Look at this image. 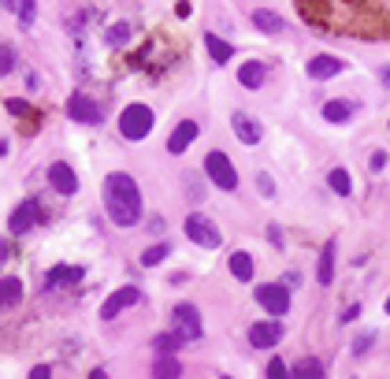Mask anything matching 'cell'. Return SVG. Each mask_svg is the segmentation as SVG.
<instances>
[{
    "instance_id": "obj_1",
    "label": "cell",
    "mask_w": 390,
    "mask_h": 379,
    "mask_svg": "<svg viewBox=\"0 0 390 379\" xmlns=\"http://www.w3.org/2000/svg\"><path fill=\"white\" fill-rule=\"evenodd\" d=\"M104 212L115 227H134L142 220V190L123 171H112L104 179Z\"/></svg>"
},
{
    "instance_id": "obj_2",
    "label": "cell",
    "mask_w": 390,
    "mask_h": 379,
    "mask_svg": "<svg viewBox=\"0 0 390 379\" xmlns=\"http://www.w3.org/2000/svg\"><path fill=\"white\" fill-rule=\"evenodd\" d=\"M156 115L149 104H127L123 112H119V134L127 138V142H142V138H149V131H153Z\"/></svg>"
},
{
    "instance_id": "obj_3",
    "label": "cell",
    "mask_w": 390,
    "mask_h": 379,
    "mask_svg": "<svg viewBox=\"0 0 390 379\" xmlns=\"http://www.w3.org/2000/svg\"><path fill=\"white\" fill-rule=\"evenodd\" d=\"M204 171H209V179H212V186H220V190H238V171L231 164V156L220 153V149H212L209 156H204Z\"/></svg>"
},
{
    "instance_id": "obj_4",
    "label": "cell",
    "mask_w": 390,
    "mask_h": 379,
    "mask_svg": "<svg viewBox=\"0 0 390 379\" xmlns=\"http://www.w3.org/2000/svg\"><path fill=\"white\" fill-rule=\"evenodd\" d=\"M186 238L193 245H201V249H220V242H223L220 227H216L209 216H201V212L186 216Z\"/></svg>"
},
{
    "instance_id": "obj_5",
    "label": "cell",
    "mask_w": 390,
    "mask_h": 379,
    "mask_svg": "<svg viewBox=\"0 0 390 379\" xmlns=\"http://www.w3.org/2000/svg\"><path fill=\"white\" fill-rule=\"evenodd\" d=\"M171 323H175V334L182 342L201 339V312H197V305H190V301H179V305L171 309Z\"/></svg>"
},
{
    "instance_id": "obj_6",
    "label": "cell",
    "mask_w": 390,
    "mask_h": 379,
    "mask_svg": "<svg viewBox=\"0 0 390 379\" xmlns=\"http://www.w3.org/2000/svg\"><path fill=\"white\" fill-rule=\"evenodd\" d=\"M67 119H74V123H86V127H101L104 123V112H101V104H97L93 97L71 93L67 97Z\"/></svg>"
},
{
    "instance_id": "obj_7",
    "label": "cell",
    "mask_w": 390,
    "mask_h": 379,
    "mask_svg": "<svg viewBox=\"0 0 390 379\" xmlns=\"http://www.w3.org/2000/svg\"><path fill=\"white\" fill-rule=\"evenodd\" d=\"M257 301H260V309L272 312V320H283L286 312H290V290H286L283 283H264V287H257Z\"/></svg>"
},
{
    "instance_id": "obj_8",
    "label": "cell",
    "mask_w": 390,
    "mask_h": 379,
    "mask_svg": "<svg viewBox=\"0 0 390 379\" xmlns=\"http://www.w3.org/2000/svg\"><path fill=\"white\" fill-rule=\"evenodd\" d=\"M283 334H286L283 320H257L253 328H249V346H253V350H275V346L283 342Z\"/></svg>"
},
{
    "instance_id": "obj_9",
    "label": "cell",
    "mask_w": 390,
    "mask_h": 379,
    "mask_svg": "<svg viewBox=\"0 0 390 379\" xmlns=\"http://www.w3.org/2000/svg\"><path fill=\"white\" fill-rule=\"evenodd\" d=\"M38 220H41V204H38V197H26V201H19V209L12 216H8V231L26 234V231H34Z\"/></svg>"
},
{
    "instance_id": "obj_10",
    "label": "cell",
    "mask_w": 390,
    "mask_h": 379,
    "mask_svg": "<svg viewBox=\"0 0 390 379\" xmlns=\"http://www.w3.org/2000/svg\"><path fill=\"white\" fill-rule=\"evenodd\" d=\"M138 301H142V290H138V287H130V283H127V287H119L115 294L101 305V320H115L119 312H127L130 305H138Z\"/></svg>"
},
{
    "instance_id": "obj_11",
    "label": "cell",
    "mask_w": 390,
    "mask_h": 379,
    "mask_svg": "<svg viewBox=\"0 0 390 379\" xmlns=\"http://www.w3.org/2000/svg\"><path fill=\"white\" fill-rule=\"evenodd\" d=\"M231 131L242 145H260V138H264V131H260V123L249 112H231Z\"/></svg>"
},
{
    "instance_id": "obj_12",
    "label": "cell",
    "mask_w": 390,
    "mask_h": 379,
    "mask_svg": "<svg viewBox=\"0 0 390 379\" xmlns=\"http://www.w3.org/2000/svg\"><path fill=\"white\" fill-rule=\"evenodd\" d=\"M49 182H52L56 193H63V197L79 193V175H74V168L67 164V160H56V164L49 168Z\"/></svg>"
},
{
    "instance_id": "obj_13",
    "label": "cell",
    "mask_w": 390,
    "mask_h": 379,
    "mask_svg": "<svg viewBox=\"0 0 390 379\" xmlns=\"http://www.w3.org/2000/svg\"><path fill=\"white\" fill-rule=\"evenodd\" d=\"M193 138H197V123H193V119H182L175 131H171V138H168V153L171 156L186 153V149L193 145Z\"/></svg>"
},
{
    "instance_id": "obj_14",
    "label": "cell",
    "mask_w": 390,
    "mask_h": 379,
    "mask_svg": "<svg viewBox=\"0 0 390 379\" xmlns=\"http://www.w3.org/2000/svg\"><path fill=\"white\" fill-rule=\"evenodd\" d=\"M342 67H346V63L334 60V56H312L305 71H309V79H320V82H323V79H334V74H342Z\"/></svg>"
},
{
    "instance_id": "obj_15",
    "label": "cell",
    "mask_w": 390,
    "mask_h": 379,
    "mask_svg": "<svg viewBox=\"0 0 390 379\" xmlns=\"http://www.w3.org/2000/svg\"><path fill=\"white\" fill-rule=\"evenodd\" d=\"M253 26L260 30V34H283V30H286L283 15L272 12V8H257V12H253Z\"/></svg>"
},
{
    "instance_id": "obj_16",
    "label": "cell",
    "mask_w": 390,
    "mask_h": 379,
    "mask_svg": "<svg viewBox=\"0 0 390 379\" xmlns=\"http://www.w3.org/2000/svg\"><path fill=\"white\" fill-rule=\"evenodd\" d=\"M264 79H268V71H264V63H260V60H245L242 67H238V82H242L245 90H260Z\"/></svg>"
},
{
    "instance_id": "obj_17",
    "label": "cell",
    "mask_w": 390,
    "mask_h": 379,
    "mask_svg": "<svg viewBox=\"0 0 390 379\" xmlns=\"http://www.w3.org/2000/svg\"><path fill=\"white\" fill-rule=\"evenodd\" d=\"M334 253H339V242H331L323 245V253H320V264H316V279H320V287H331V279H334Z\"/></svg>"
},
{
    "instance_id": "obj_18",
    "label": "cell",
    "mask_w": 390,
    "mask_h": 379,
    "mask_svg": "<svg viewBox=\"0 0 390 379\" xmlns=\"http://www.w3.org/2000/svg\"><path fill=\"white\" fill-rule=\"evenodd\" d=\"M353 112H357L353 101H327L323 104V119H327V123H350Z\"/></svg>"
},
{
    "instance_id": "obj_19",
    "label": "cell",
    "mask_w": 390,
    "mask_h": 379,
    "mask_svg": "<svg viewBox=\"0 0 390 379\" xmlns=\"http://www.w3.org/2000/svg\"><path fill=\"white\" fill-rule=\"evenodd\" d=\"M290 379H323V364L316 357H301V361L290 368Z\"/></svg>"
},
{
    "instance_id": "obj_20",
    "label": "cell",
    "mask_w": 390,
    "mask_h": 379,
    "mask_svg": "<svg viewBox=\"0 0 390 379\" xmlns=\"http://www.w3.org/2000/svg\"><path fill=\"white\" fill-rule=\"evenodd\" d=\"M23 301V283L19 279H4L0 283V309H15Z\"/></svg>"
},
{
    "instance_id": "obj_21",
    "label": "cell",
    "mask_w": 390,
    "mask_h": 379,
    "mask_svg": "<svg viewBox=\"0 0 390 379\" xmlns=\"http://www.w3.org/2000/svg\"><path fill=\"white\" fill-rule=\"evenodd\" d=\"M231 275L238 283H249L253 279V257L249 253H231Z\"/></svg>"
},
{
    "instance_id": "obj_22",
    "label": "cell",
    "mask_w": 390,
    "mask_h": 379,
    "mask_svg": "<svg viewBox=\"0 0 390 379\" xmlns=\"http://www.w3.org/2000/svg\"><path fill=\"white\" fill-rule=\"evenodd\" d=\"M130 34H134V26H130V23H112L104 30V45L119 49V45H127V41H130Z\"/></svg>"
},
{
    "instance_id": "obj_23",
    "label": "cell",
    "mask_w": 390,
    "mask_h": 379,
    "mask_svg": "<svg viewBox=\"0 0 390 379\" xmlns=\"http://www.w3.org/2000/svg\"><path fill=\"white\" fill-rule=\"evenodd\" d=\"M204 49H209V56H212L216 63H227V60L234 56V49L227 45L223 38H216V34H204Z\"/></svg>"
},
{
    "instance_id": "obj_24",
    "label": "cell",
    "mask_w": 390,
    "mask_h": 379,
    "mask_svg": "<svg viewBox=\"0 0 390 379\" xmlns=\"http://www.w3.org/2000/svg\"><path fill=\"white\" fill-rule=\"evenodd\" d=\"M179 376H182L179 357H156V364H153V379H179Z\"/></svg>"
},
{
    "instance_id": "obj_25",
    "label": "cell",
    "mask_w": 390,
    "mask_h": 379,
    "mask_svg": "<svg viewBox=\"0 0 390 379\" xmlns=\"http://www.w3.org/2000/svg\"><path fill=\"white\" fill-rule=\"evenodd\" d=\"M182 346H186V342H182L175 331H168V334H156V339H153V350H156L160 357H175V350H182Z\"/></svg>"
},
{
    "instance_id": "obj_26",
    "label": "cell",
    "mask_w": 390,
    "mask_h": 379,
    "mask_svg": "<svg viewBox=\"0 0 390 379\" xmlns=\"http://www.w3.org/2000/svg\"><path fill=\"white\" fill-rule=\"evenodd\" d=\"M327 186L339 193V197H350L353 193V182H350V175H346L342 168H331V175H327Z\"/></svg>"
},
{
    "instance_id": "obj_27",
    "label": "cell",
    "mask_w": 390,
    "mask_h": 379,
    "mask_svg": "<svg viewBox=\"0 0 390 379\" xmlns=\"http://www.w3.org/2000/svg\"><path fill=\"white\" fill-rule=\"evenodd\" d=\"M15 15H19V26L30 30L38 19V0H15Z\"/></svg>"
},
{
    "instance_id": "obj_28",
    "label": "cell",
    "mask_w": 390,
    "mask_h": 379,
    "mask_svg": "<svg viewBox=\"0 0 390 379\" xmlns=\"http://www.w3.org/2000/svg\"><path fill=\"white\" fill-rule=\"evenodd\" d=\"M82 275V268H52L49 279H45V290H52L56 283H71V279H79Z\"/></svg>"
},
{
    "instance_id": "obj_29",
    "label": "cell",
    "mask_w": 390,
    "mask_h": 379,
    "mask_svg": "<svg viewBox=\"0 0 390 379\" xmlns=\"http://www.w3.org/2000/svg\"><path fill=\"white\" fill-rule=\"evenodd\" d=\"M168 253H171V245H168V242H156L153 249H145V253H142V264H145V268H156Z\"/></svg>"
},
{
    "instance_id": "obj_30",
    "label": "cell",
    "mask_w": 390,
    "mask_h": 379,
    "mask_svg": "<svg viewBox=\"0 0 390 379\" xmlns=\"http://www.w3.org/2000/svg\"><path fill=\"white\" fill-rule=\"evenodd\" d=\"M15 63H19L15 49H12V45H0V79H4V74H12Z\"/></svg>"
},
{
    "instance_id": "obj_31",
    "label": "cell",
    "mask_w": 390,
    "mask_h": 379,
    "mask_svg": "<svg viewBox=\"0 0 390 379\" xmlns=\"http://www.w3.org/2000/svg\"><path fill=\"white\" fill-rule=\"evenodd\" d=\"M268 379H290V368L283 364V357H272V361H268Z\"/></svg>"
},
{
    "instance_id": "obj_32",
    "label": "cell",
    "mask_w": 390,
    "mask_h": 379,
    "mask_svg": "<svg viewBox=\"0 0 390 379\" xmlns=\"http://www.w3.org/2000/svg\"><path fill=\"white\" fill-rule=\"evenodd\" d=\"M257 190L264 193V197H275V182H272L268 171H257Z\"/></svg>"
},
{
    "instance_id": "obj_33",
    "label": "cell",
    "mask_w": 390,
    "mask_h": 379,
    "mask_svg": "<svg viewBox=\"0 0 390 379\" xmlns=\"http://www.w3.org/2000/svg\"><path fill=\"white\" fill-rule=\"evenodd\" d=\"M8 112L12 115H30V104L23 101V97H8Z\"/></svg>"
},
{
    "instance_id": "obj_34",
    "label": "cell",
    "mask_w": 390,
    "mask_h": 379,
    "mask_svg": "<svg viewBox=\"0 0 390 379\" xmlns=\"http://www.w3.org/2000/svg\"><path fill=\"white\" fill-rule=\"evenodd\" d=\"M372 342H375V334H372V331H368V334H361V339L353 342V353H357V357H364V353H368V346H372Z\"/></svg>"
},
{
    "instance_id": "obj_35",
    "label": "cell",
    "mask_w": 390,
    "mask_h": 379,
    "mask_svg": "<svg viewBox=\"0 0 390 379\" xmlns=\"http://www.w3.org/2000/svg\"><path fill=\"white\" fill-rule=\"evenodd\" d=\"M368 168H372L375 175H379V171L387 168V153H383V149H379V153H372V160H368Z\"/></svg>"
},
{
    "instance_id": "obj_36",
    "label": "cell",
    "mask_w": 390,
    "mask_h": 379,
    "mask_svg": "<svg viewBox=\"0 0 390 379\" xmlns=\"http://www.w3.org/2000/svg\"><path fill=\"white\" fill-rule=\"evenodd\" d=\"M30 379H52V368L49 364H38L34 372H30Z\"/></svg>"
},
{
    "instance_id": "obj_37",
    "label": "cell",
    "mask_w": 390,
    "mask_h": 379,
    "mask_svg": "<svg viewBox=\"0 0 390 379\" xmlns=\"http://www.w3.org/2000/svg\"><path fill=\"white\" fill-rule=\"evenodd\" d=\"M268 238H272V245H283V231H279V227L272 223V227H268Z\"/></svg>"
},
{
    "instance_id": "obj_38",
    "label": "cell",
    "mask_w": 390,
    "mask_h": 379,
    "mask_svg": "<svg viewBox=\"0 0 390 379\" xmlns=\"http://www.w3.org/2000/svg\"><path fill=\"white\" fill-rule=\"evenodd\" d=\"M357 316H361V305H350V309L342 312V323H350V320H357Z\"/></svg>"
},
{
    "instance_id": "obj_39",
    "label": "cell",
    "mask_w": 390,
    "mask_h": 379,
    "mask_svg": "<svg viewBox=\"0 0 390 379\" xmlns=\"http://www.w3.org/2000/svg\"><path fill=\"white\" fill-rule=\"evenodd\" d=\"M379 82H383L387 90H390V63H383V67H379Z\"/></svg>"
},
{
    "instance_id": "obj_40",
    "label": "cell",
    "mask_w": 390,
    "mask_h": 379,
    "mask_svg": "<svg viewBox=\"0 0 390 379\" xmlns=\"http://www.w3.org/2000/svg\"><path fill=\"white\" fill-rule=\"evenodd\" d=\"M4 261H8V242L0 238V264H4Z\"/></svg>"
},
{
    "instance_id": "obj_41",
    "label": "cell",
    "mask_w": 390,
    "mask_h": 379,
    "mask_svg": "<svg viewBox=\"0 0 390 379\" xmlns=\"http://www.w3.org/2000/svg\"><path fill=\"white\" fill-rule=\"evenodd\" d=\"M90 379H108V372H104V368H93V372H90Z\"/></svg>"
},
{
    "instance_id": "obj_42",
    "label": "cell",
    "mask_w": 390,
    "mask_h": 379,
    "mask_svg": "<svg viewBox=\"0 0 390 379\" xmlns=\"http://www.w3.org/2000/svg\"><path fill=\"white\" fill-rule=\"evenodd\" d=\"M0 4H4V8H8V12H15V0H0Z\"/></svg>"
},
{
    "instance_id": "obj_43",
    "label": "cell",
    "mask_w": 390,
    "mask_h": 379,
    "mask_svg": "<svg viewBox=\"0 0 390 379\" xmlns=\"http://www.w3.org/2000/svg\"><path fill=\"white\" fill-rule=\"evenodd\" d=\"M0 156H8V142H0Z\"/></svg>"
},
{
    "instance_id": "obj_44",
    "label": "cell",
    "mask_w": 390,
    "mask_h": 379,
    "mask_svg": "<svg viewBox=\"0 0 390 379\" xmlns=\"http://www.w3.org/2000/svg\"><path fill=\"white\" fill-rule=\"evenodd\" d=\"M383 312H387V316H390V298H387V305H383Z\"/></svg>"
},
{
    "instance_id": "obj_45",
    "label": "cell",
    "mask_w": 390,
    "mask_h": 379,
    "mask_svg": "<svg viewBox=\"0 0 390 379\" xmlns=\"http://www.w3.org/2000/svg\"><path fill=\"white\" fill-rule=\"evenodd\" d=\"M220 379H231V376H220Z\"/></svg>"
}]
</instances>
